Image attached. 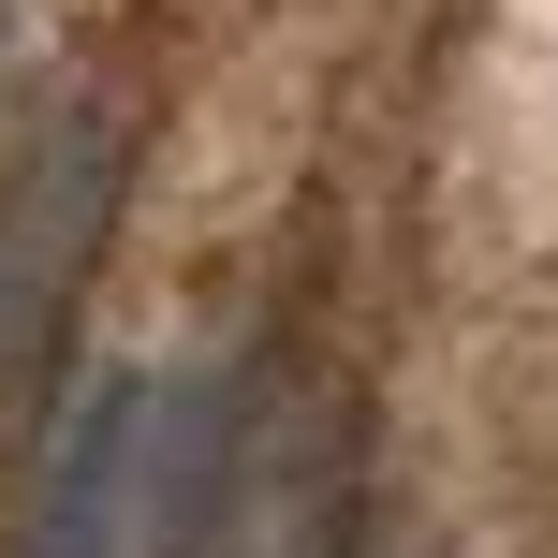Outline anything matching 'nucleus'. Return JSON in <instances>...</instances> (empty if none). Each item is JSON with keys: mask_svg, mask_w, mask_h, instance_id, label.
I'll return each mask as SVG.
<instances>
[{"mask_svg": "<svg viewBox=\"0 0 558 558\" xmlns=\"http://www.w3.org/2000/svg\"><path fill=\"white\" fill-rule=\"evenodd\" d=\"M221 397L162 383V367H104L74 397L45 456V500H29V558H206V514H221Z\"/></svg>", "mask_w": 558, "mask_h": 558, "instance_id": "obj_1", "label": "nucleus"}, {"mask_svg": "<svg viewBox=\"0 0 558 558\" xmlns=\"http://www.w3.org/2000/svg\"><path fill=\"white\" fill-rule=\"evenodd\" d=\"M104 206H118V118H59L29 147V177L0 192V383H29L74 308L88 251H104Z\"/></svg>", "mask_w": 558, "mask_h": 558, "instance_id": "obj_2", "label": "nucleus"}, {"mask_svg": "<svg viewBox=\"0 0 558 558\" xmlns=\"http://www.w3.org/2000/svg\"><path fill=\"white\" fill-rule=\"evenodd\" d=\"M206 558H324V426H308V397H265L235 426Z\"/></svg>", "mask_w": 558, "mask_h": 558, "instance_id": "obj_3", "label": "nucleus"}]
</instances>
